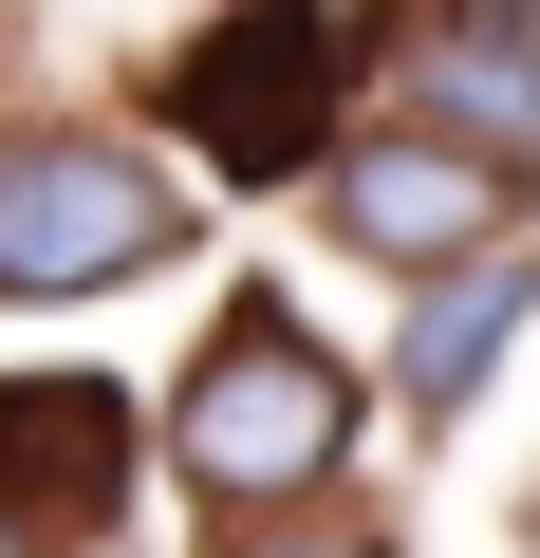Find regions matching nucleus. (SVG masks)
Masks as SVG:
<instances>
[{
    "label": "nucleus",
    "instance_id": "nucleus-1",
    "mask_svg": "<svg viewBox=\"0 0 540 558\" xmlns=\"http://www.w3.org/2000/svg\"><path fill=\"white\" fill-rule=\"evenodd\" d=\"M336 447H355V373L299 336V299H224V336H205L187 391H168V465H187V502H224V521H299V502H336Z\"/></svg>",
    "mask_w": 540,
    "mask_h": 558
},
{
    "label": "nucleus",
    "instance_id": "nucleus-2",
    "mask_svg": "<svg viewBox=\"0 0 540 558\" xmlns=\"http://www.w3.org/2000/svg\"><path fill=\"white\" fill-rule=\"evenodd\" d=\"M187 242L168 168L112 131H0V299H112Z\"/></svg>",
    "mask_w": 540,
    "mask_h": 558
},
{
    "label": "nucleus",
    "instance_id": "nucleus-3",
    "mask_svg": "<svg viewBox=\"0 0 540 558\" xmlns=\"http://www.w3.org/2000/svg\"><path fill=\"white\" fill-rule=\"evenodd\" d=\"M336 75H355V57H336V0H242L205 57H168V131H187L224 186H280V168H317Z\"/></svg>",
    "mask_w": 540,
    "mask_h": 558
},
{
    "label": "nucleus",
    "instance_id": "nucleus-4",
    "mask_svg": "<svg viewBox=\"0 0 540 558\" xmlns=\"http://www.w3.org/2000/svg\"><path fill=\"white\" fill-rule=\"evenodd\" d=\"M317 205H336V242H355V260H392V279H466V260H503L521 168H503V149H466V131H355V149L317 168Z\"/></svg>",
    "mask_w": 540,
    "mask_h": 558
},
{
    "label": "nucleus",
    "instance_id": "nucleus-5",
    "mask_svg": "<svg viewBox=\"0 0 540 558\" xmlns=\"http://www.w3.org/2000/svg\"><path fill=\"white\" fill-rule=\"evenodd\" d=\"M149 410L112 373H0V521H112Z\"/></svg>",
    "mask_w": 540,
    "mask_h": 558
},
{
    "label": "nucleus",
    "instance_id": "nucleus-6",
    "mask_svg": "<svg viewBox=\"0 0 540 558\" xmlns=\"http://www.w3.org/2000/svg\"><path fill=\"white\" fill-rule=\"evenodd\" d=\"M410 94H429V131H466V149H540V0H429V57H410Z\"/></svg>",
    "mask_w": 540,
    "mask_h": 558
},
{
    "label": "nucleus",
    "instance_id": "nucleus-7",
    "mask_svg": "<svg viewBox=\"0 0 540 558\" xmlns=\"http://www.w3.org/2000/svg\"><path fill=\"white\" fill-rule=\"evenodd\" d=\"M540 317V260L503 242V260H466V279H429L410 299V336H392V391L447 428V410H484V373H503V336Z\"/></svg>",
    "mask_w": 540,
    "mask_h": 558
},
{
    "label": "nucleus",
    "instance_id": "nucleus-8",
    "mask_svg": "<svg viewBox=\"0 0 540 558\" xmlns=\"http://www.w3.org/2000/svg\"><path fill=\"white\" fill-rule=\"evenodd\" d=\"M224 558H392V521H355V502H299V521H242Z\"/></svg>",
    "mask_w": 540,
    "mask_h": 558
},
{
    "label": "nucleus",
    "instance_id": "nucleus-9",
    "mask_svg": "<svg viewBox=\"0 0 540 558\" xmlns=\"http://www.w3.org/2000/svg\"><path fill=\"white\" fill-rule=\"evenodd\" d=\"M0 558H38V539H20V521H0Z\"/></svg>",
    "mask_w": 540,
    "mask_h": 558
}]
</instances>
